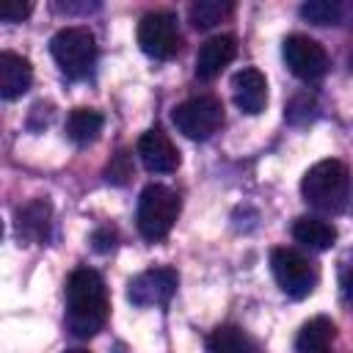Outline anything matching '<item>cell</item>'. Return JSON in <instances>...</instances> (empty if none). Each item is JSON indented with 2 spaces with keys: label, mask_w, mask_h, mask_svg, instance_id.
Instances as JSON below:
<instances>
[{
  "label": "cell",
  "mask_w": 353,
  "mask_h": 353,
  "mask_svg": "<svg viewBox=\"0 0 353 353\" xmlns=\"http://www.w3.org/2000/svg\"><path fill=\"white\" fill-rule=\"evenodd\" d=\"M210 353H256L254 339L237 325H221L207 339Z\"/></svg>",
  "instance_id": "cell-18"
},
{
  "label": "cell",
  "mask_w": 353,
  "mask_h": 353,
  "mask_svg": "<svg viewBox=\"0 0 353 353\" xmlns=\"http://www.w3.org/2000/svg\"><path fill=\"white\" fill-rule=\"evenodd\" d=\"M94 248H97V251L113 248V232H97V234H94Z\"/></svg>",
  "instance_id": "cell-23"
},
{
  "label": "cell",
  "mask_w": 353,
  "mask_h": 353,
  "mask_svg": "<svg viewBox=\"0 0 353 353\" xmlns=\"http://www.w3.org/2000/svg\"><path fill=\"white\" fill-rule=\"evenodd\" d=\"M33 6L25 0H0V22H22L30 17Z\"/></svg>",
  "instance_id": "cell-22"
},
{
  "label": "cell",
  "mask_w": 353,
  "mask_h": 353,
  "mask_svg": "<svg viewBox=\"0 0 353 353\" xmlns=\"http://www.w3.org/2000/svg\"><path fill=\"white\" fill-rule=\"evenodd\" d=\"M138 44L149 58L165 61L174 58L182 47L179 25L171 11H149L138 22Z\"/></svg>",
  "instance_id": "cell-7"
},
{
  "label": "cell",
  "mask_w": 353,
  "mask_h": 353,
  "mask_svg": "<svg viewBox=\"0 0 353 353\" xmlns=\"http://www.w3.org/2000/svg\"><path fill=\"white\" fill-rule=\"evenodd\" d=\"M284 61L290 72L301 80H320L328 72V52L320 41L292 33L284 39Z\"/></svg>",
  "instance_id": "cell-8"
},
{
  "label": "cell",
  "mask_w": 353,
  "mask_h": 353,
  "mask_svg": "<svg viewBox=\"0 0 353 353\" xmlns=\"http://www.w3.org/2000/svg\"><path fill=\"white\" fill-rule=\"evenodd\" d=\"M179 196L165 185H146L138 199V232L143 240H163L179 218Z\"/></svg>",
  "instance_id": "cell-4"
},
{
  "label": "cell",
  "mask_w": 353,
  "mask_h": 353,
  "mask_svg": "<svg viewBox=\"0 0 353 353\" xmlns=\"http://www.w3.org/2000/svg\"><path fill=\"white\" fill-rule=\"evenodd\" d=\"M108 309L110 301L102 276L91 268L72 270L66 281V328L74 336L88 339L97 331H102L108 320Z\"/></svg>",
  "instance_id": "cell-1"
},
{
  "label": "cell",
  "mask_w": 353,
  "mask_h": 353,
  "mask_svg": "<svg viewBox=\"0 0 353 353\" xmlns=\"http://www.w3.org/2000/svg\"><path fill=\"white\" fill-rule=\"evenodd\" d=\"M50 52L58 63V69L72 77V80H80V77H88L94 63H97V39L88 28H63L52 36L50 41Z\"/></svg>",
  "instance_id": "cell-3"
},
{
  "label": "cell",
  "mask_w": 353,
  "mask_h": 353,
  "mask_svg": "<svg viewBox=\"0 0 353 353\" xmlns=\"http://www.w3.org/2000/svg\"><path fill=\"white\" fill-rule=\"evenodd\" d=\"M0 234H3V223H0Z\"/></svg>",
  "instance_id": "cell-25"
},
{
  "label": "cell",
  "mask_w": 353,
  "mask_h": 353,
  "mask_svg": "<svg viewBox=\"0 0 353 353\" xmlns=\"http://www.w3.org/2000/svg\"><path fill=\"white\" fill-rule=\"evenodd\" d=\"M301 17L314 25H336L342 19V3L336 0H309L301 6Z\"/></svg>",
  "instance_id": "cell-20"
},
{
  "label": "cell",
  "mask_w": 353,
  "mask_h": 353,
  "mask_svg": "<svg viewBox=\"0 0 353 353\" xmlns=\"http://www.w3.org/2000/svg\"><path fill=\"white\" fill-rule=\"evenodd\" d=\"M63 353H88V350H83V347H72V350H63Z\"/></svg>",
  "instance_id": "cell-24"
},
{
  "label": "cell",
  "mask_w": 353,
  "mask_h": 353,
  "mask_svg": "<svg viewBox=\"0 0 353 353\" xmlns=\"http://www.w3.org/2000/svg\"><path fill=\"white\" fill-rule=\"evenodd\" d=\"M138 157L152 174H171L179 165V152L160 127H152L138 138Z\"/></svg>",
  "instance_id": "cell-10"
},
{
  "label": "cell",
  "mask_w": 353,
  "mask_h": 353,
  "mask_svg": "<svg viewBox=\"0 0 353 353\" xmlns=\"http://www.w3.org/2000/svg\"><path fill=\"white\" fill-rule=\"evenodd\" d=\"M301 193H303L306 204L320 212H331V215L342 212L347 204V193H350L347 165L339 160L314 163L301 179Z\"/></svg>",
  "instance_id": "cell-2"
},
{
  "label": "cell",
  "mask_w": 353,
  "mask_h": 353,
  "mask_svg": "<svg viewBox=\"0 0 353 353\" xmlns=\"http://www.w3.org/2000/svg\"><path fill=\"white\" fill-rule=\"evenodd\" d=\"M270 270L276 284L290 295V298H306L314 284H317V270L309 262V256H303L295 248H273L270 254Z\"/></svg>",
  "instance_id": "cell-6"
},
{
  "label": "cell",
  "mask_w": 353,
  "mask_h": 353,
  "mask_svg": "<svg viewBox=\"0 0 353 353\" xmlns=\"http://www.w3.org/2000/svg\"><path fill=\"white\" fill-rule=\"evenodd\" d=\"M336 339V325L328 317H312L309 323L301 325L295 336V350L298 353H328Z\"/></svg>",
  "instance_id": "cell-15"
},
{
  "label": "cell",
  "mask_w": 353,
  "mask_h": 353,
  "mask_svg": "<svg viewBox=\"0 0 353 353\" xmlns=\"http://www.w3.org/2000/svg\"><path fill=\"white\" fill-rule=\"evenodd\" d=\"M232 94H234V105L243 113L256 116L268 105V80L259 69H240L232 77Z\"/></svg>",
  "instance_id": "cell-12"
},
{
  "label": "cell",
  "mask_w": 353,
  "mask_h": 353,
  "mask_svg": "<svg viewBox=\"0 0 353 353\" xmlns=\"http://www.w3.org/2000/svg\"><path fill=\"white\" fill-rule=\"evenodd\" d=\"M234 11V6L229 0H199L190 6V22L199 30H207L212 25H218L221 19H226Z\"/></svg>",
  "instance_id": "cell-19"
},
{
  "label": "cell",
  "mask_w": 353,
  "mask_h": 353,
  "mask_svg": "<svg viewBox=\"0 0 353 353\" xmlns=\"http://www.w3.org/2000/svg\"><path fill=\"white\" fill-rule=\"evenodd\" d=\"M50 218H52V207L47 199H36L28 201L25 207L17 210V232L25 240H39L44 243L50 237Z\"/></svg>",
  "instance_id": "cell-14"
},
{
  "label": "cell",
  "mask_w": 353,
  "mask_h": 353,
  "mask_svg": "<svg viewBox=\"0 0 353 353\" xmlns=\"http://www.w3.org/2000/svg\"><path fill=\"white\" fill-rule=\"evenodd\" d=\"M176 284H179L176 270H171V268H152V270L138 273L130 281L127 298L135 306H165L171 301V295L176 292Z\"/></svg>",
  "instance_id": "cell-9"
},
{
  "label": "cell",
  "mask_w": 353,
  "mask_h": 353,
  "mask_svg": "<svg viewBox=\"0 0 353 353\" xmlns=\"http://www.w3.org/2000/svg\"><path fill=\"white\" fill-rule=\"evenodd\" d=\"M292 237H295L298 243L314 248V251H325V248L334 245L336 229H334L328 221H323V218L303 215V218H298V221L292 223Z\"/></svg>",
  "instance_id": "cell-16"
},
{
  "label": "cell",
  "mask_w": 353,
  "mask_h": 353,
  "mask_svg": "<svg viewBox=\"0 0 353 353\" xmlns=\"http://www.w3.org/2000/svg\"><path fill=\"white\" fill-rule=\"evenodd\" d=\"M171 121L174 127L185 135V138H193V141H204L210 138L212 132L221 130L223 124V105L218 97H190L185 102H179L171 113Z\"/></svg>",
  "instance_id": "cell-5"
},
{
  "label": "cell",
  "mask_w": 353,
  "mask_h": 353,
  "mask_svg": "<svg viewBox=\"0 0 353 353\" xmlns=\"http://www.w3.org/2000/svg\"><path fill=\"white\" fill-rule=\"evenodd\" d=\"M102 124H105L102 113H97V110H91V108H74V110L69 113V119H66V135H69L74 143L85 146V143H91V141L99 138Z\"/></svg>",
  "instance_id": "cell-17"
},
{
  "label": "cell",
  "mask_w": 353,
  "mask_h": 353,
  "mask_svg": "<svg viewBox=\"0 0 353 353\" xmlns=\"http://www.w3.org/2000/svg\"><path fill=\"white\" fill-rule=\"evenodd\" d=\"M105 174H108V182L124 185V182H127V176H132V163H130V154H127V152H119V154H116V157L108 163Z\"/></svg>",
  "instance_id": "cell-21"
},
{
  "label": "cell",
  "mask_w": 353,
  "mask_h": 353,
  "mask_svg": "<svg viewBox=\"0 0 353 353\" xmlns=\"http://www.w3.org/2000/svg\"><path fill=\"white\" fill-rule=\"evenodd\" d=\"M237 55V39L223 33V36H212L207 39L199 52H196V77L199 80H212L223 72V66L232 63V58Z\"/></svg>",
  "instance_id": "cell-11"
},
{
  "label": "cell",
  "mask_w": 353,
  "mask_h": 353,
  "mask_svg": "<svg viewBox=\"0 0 353 353\" xmlns=\"http://www.w3.org/2000/svg\"><path fill=\"white\" fill-rule=\"evenodd\" d=\"M33 83V69L28 58L17 52H0V99L22 97Z\"/></svg>",
  "instance_id": "cell-13"
}]
</instances>
